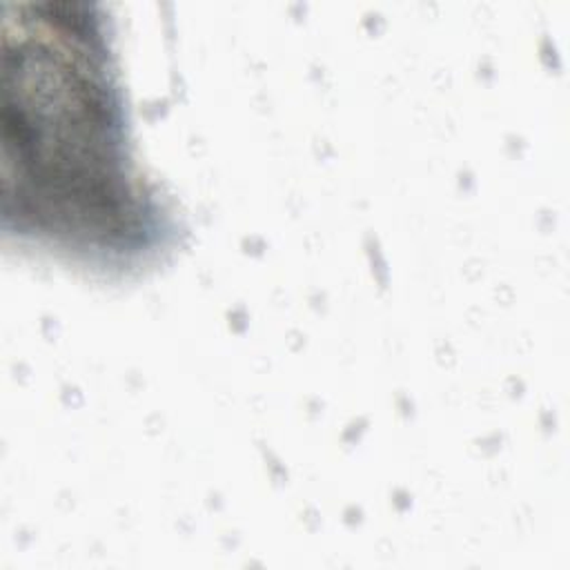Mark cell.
I'll return each mask as SVG.
<instances>
[{"mask_svg":"<svg viewBox=\"0 0 570 570\" xmlns=\"http://www.w3.org/2000/svg\"><path fill=\"white\" fill-rule=\"evenodd\" d=\"M4 16V214L22 236L120 256L149 247L156 216L131 176L102 20L87 4H11Z\"/></svg>","mask_w":570,"mask_h":570,"instance_id":"cell-1","label":"cell"}]
</instances>
